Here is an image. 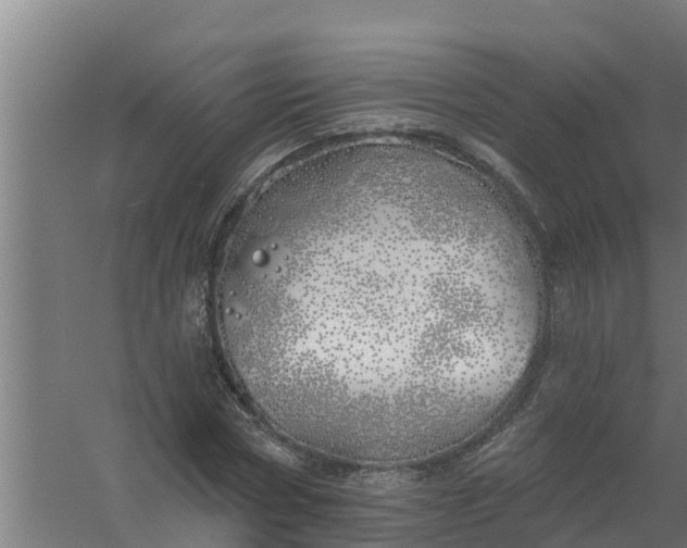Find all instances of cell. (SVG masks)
Wrapping results in <instances>:
<instances>
[{"mask_svg": "<svg viewBox=\"0 0 687 548\" xmlns=\"http://www.w3.org/2000/svg\"><path fill=\"white\" fill-rule=\"evenodd\" d=\"M225 254L232 359L287 438L380 457L441 426L477 356L485 291L447 201L386 176L335 177L254 210Z\"/></svg>", "mask_w": 687, "mask_h": 548, "instance_id": "6da1fadb", "label": "cell"}]
</instances>
